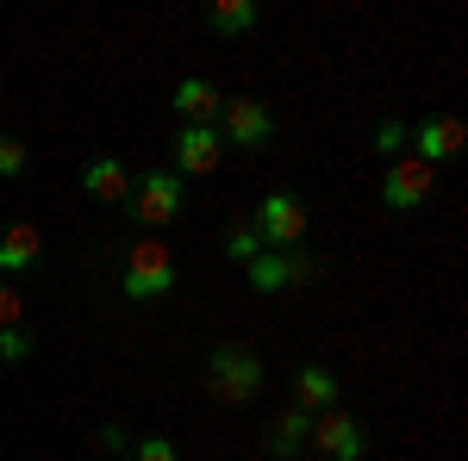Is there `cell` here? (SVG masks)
Segmentation results:
<instances>
[{"mask_svg":"<svg viewBox=\"0 0 468 461\" xmlns=\"http://www.w3.org/2000/svg\"><path fill=\"white\" fill-rule=\"evenodd\" d=\"M225 256H231V262H256V256H262V231H256V218H238V225L225 231Z\"/></svg>","mask_w":468,"mask_h":461,"instance_id":"obj_17","label":"cell"},{"mask_svg":"<svg viewBox=\"0 0 468 461\" xmlns=\"http://www.w3.org/2000/svg\"><path fill=\"white\" fill-rule=\"evenodd\" d=\"M256 387H262V361H256V350L225 343V350L207 355V393H213L218 405H244V399H256Z\"/></svg>","mask_w":468,"mask_h":461,"instance_id":"obj_2","label":"cell"},{"mask_svg":"<svg viewBox=\"0 0 468 461\" xmlns=\"http://www.w3.org/2000/svg\"><path fill=\"white\" fill-rule=\"evenodd\" d=\"M282 268H288V287L319 281V256H306V249H282Z\"/></svg>","mask_w":468,"mask_h":461,"instance_id":"obj_18","label":"cell"},{"mask_svg":"<svg viewBox=\"0 0 468 461\" xmlns=\"http://www.w3.org/2000/svg\"><path fill=\"white\" fill-rule=\"evenodd\" d=\"M37 256H44L37 231L32 225H13V231L0 237V275H26V268H37Z\"/></svg>","mask_w":468,"mask_h":461,"instance_id":"obj_13","label":"cell"},{"mask_svg":"<svg viewBox=\"0 0 468 461\" xmlns=\"http://www.w3.org/2000/svg\"><path fill=\"white\" fill-rule=\"evenodd\" d=\"M218 107H225V94H218L207 75H187L176 88V112L187 119V125H218Z\"/></svg>","mask_w":468,"mask_h":461,"instance_id":"obj_10","label":"cell"},{"mask_svg":"<svg viewBox=\"0 0 468 461\" xmlns=\"http://www.w3.org/2000/svg\"><path fill=\"white\" fill-rule=\"evenodd\" d=\"M6 324H26V299H19V287L0 281V330H6Z\"/></svg>","mask_w":468,"mask_h":461,"instance_id":"obj_21","label":"cell"},{"mask_svg":"<svg viewBox=\"0 0 468 461\" xmlns=\"http://www.w3.org/2000/svg\"><path fill=\"white\" fill-rule=\"evenodd\" d=\"M125 206H132V218L150 225V231H156V225H176L181 218V181L169 175V169H150V175H138V187H132Z\"/></svg>","mask_w":468,"mask_h":461,"instance_id":"obj_4","label":"cell"},{"mask_svg":"<svg viewBox=\"0 0 468 461\" xmlns=\"http://www.w3.org/2000/svg\"><path fill=\"white\" fill-rule=\"evenodd\" d=\"M218 156H225V143H218L213 125H181V131H176V162H181V175H213Z\"/></svg>","mask_w":468,"mask_h":461,"instance_id":"obj_8","label":"cell"},{"mask_svg":"<svg viewBox=\"0 0 468 461\" xmlns=\"http://www.w3.org/2000/svg\"><path fill=\"white\" fill-rule=\"evenodd\" d=\"M218 143L225 150H262V143L275 138V112L262 107V100H250V94H238V100H225L218 107Z\"/></svg>","mask_w":468,"mask_h":461,"instance_id":"obj_3","label":"cell"},{"mask_svg":"<svg viewBox=\"0 0 468 461\" xmlns=\"http://www.w3.org/2000/svg\"><path fill=\"white\" fill-rule=\"evenodd\" d=\"M399 143H406V125H399V119H381V125H375V150H381V156H394Z\"/></svg>","mask_w":468,"mask_h":461,"instance_id":"obj_22","label":"cell"},{"mask_svg":"<svg viewBox=\"0 0 468 461\" xmlns=\"http://www.w3.org/2000/svg\"><path fill=\"white\" fill-rule=\"evenodd\" d=\"M256 231H262V249H293L306 237V206H300V194H269L262 206H256Z\"/></svg>","mask_w":468,"mask_h":461,"instance_id":"obj_5","label":"cell"},{"mask_svg":"<svg viewBox=\"0 0 468 461\" xmlns=\"http://www.w3.org/2000/svg\"><path fill=\"white\" fill-rule=\"evenodd\" d=\"M256 19H262V6H256V0H213V6H207V26H213L218 37L250 32Z\"/></svg>","mask_w":468,"mask_h":461,"instance_id":"obj_15","label":"cell"},{"mask_svg":"<svg viewBox=\"0 0 468 461\" xmlns=\"http://www.w3.org/2000/svg\"><path fill=\"white\" fill-rule=\"evenodd\" d=\"M306 443H313L319 456H331V461H362L368 456V430H362L350 412H337V405L313 418V436H306Z\"/></svg>","mask_w":468,"mask_h":461,"instance_id":"obj_6","label":"cell"},{"mask_svg":"<svg viewBox=\"0 0 468 461\" xmlns=\"http://www.w3.org/2000/svg\"><path fill=\"white\" fill-rule=\"evenodd\" d=\"M26 169H32V150H26L19 138H0V175H6V181H19Z\"/></svg>","mask_w":468,"mask_h":461,"instance_id":"obj_19","label":"cell"},{"mask_svg":"<svg viewBox=\"0 0 468 461\" xmlns=\"http://www.w3.org/2000/svg\"><path fill=\"white\" fill-rule=\"evenodd\" d=\"M293 405L313 418V412H331L337 405V374L331 368H319V361H306L300 374H293Z\"/></svg>","mask_w":468,"mask_h":461,"instance_id":"obj_11","label":"cell"},{"mask_svg":"<svg viewBox=\"0 0 468 461\" xmlns=\"http://www.w3.org/2000/svg\"><path fill=\"white\" fill-rule=\"evenodd\" d=\"M437 187V169L431 162H419V156H394L388 162V181H381V200L394 206V213H412V206H425Z\"/></svg>","mask_w":468,"mask_h":461,"instance_id":"obj_7","label":"cell"},{"mask_svg":"<svg viewBox=\"0 0 468 461\" xmlns=\"http://www.w3.org/2000/svg\"><path fill=\"white\" fill-rule=\"evenodd\" d=\"M138 461H181V449L169 436H144V443H138Z\"/></svg>","mask_w":468,"mask_h":461,"instance_id":"obj_23","label":"cell"},{"mask_svg":"<svg viewBox=\"0 0 468 461\" xmlns=\"http://www.w3.org/2000/svg\"><path fill=\"white\" fill-rule=\"evenodd\" d=\"M26 355H32L26 324H6V330H0V361H26Z\"/></svg>","mask_w":468,"mask_h":461,"instance_id":"obj_20","label":"cell"},{"mask_svg":"<svg viewBox=\"0 0 468 461\" xmlns=\"http://www.w3.org/2000/svg\"><path fill=\"white\" fill-rule=\"evenodd\" d=\"M412 138H419V162H431V169H437V162H450V156L468 143V125H463V119H450V112H437V119H425V125L412 131Z\"/></svg>","mask_w":468,"mask_h":461,"instance_id":"obj_9","label":"cell"},{"mask_svg":"<svg viewBox=\"0 0 468 461\" xmlns=\"http://www.w3.org/2000/svg\"><path fill=\"white\" fill-rule=\"evenodd\" d=\"M244 268H250V287H256V293H282V287H288L282 249H262V256H256V262H244Z\"/></svg>","mask_w":468,"mask_h":461,"instance_id":"obj_16","label":"cell"},{"mask_svg":"<svg viewBox=\"0 0 468 461\" xmlns=\"http://www.w3.org/2000/svg\"><path fill=\"white\" fill-rule=\"evenodd\" d=\"M176 281H181L176 249L163 237L132 244V256H125V299H163V293H176Z\"/></svg>","mask_w":468,"mask_h":461,"instance_id":"obj_1","label":"cell"},{"mask_svg":"<svg viewBox=\"0 0 468 461\" xmlns=\"http://www.w3.org/2000/svg\"><path fill=\"white\" fill-rule=\"evenodd\" d=\"M81 187H88L94 200H107V206H125V200H132V175H125L112 156H94V162L81 169Z\"/></svg>","mask_w":468,"mask_h":461,"instance_id":"obj_12","label":"cell"},{"mask_svg":"<svg viewBox=\"0 0 468 461\" xmlns=\"http://www.w3.org/2000/svg\"><path fill=\"white\" fill-rule=\"evenodd\" d=\"M306 436H313V418H306L300 405H288V412L269 424V456H282V461L300 456V449H306Z\"/></svg>","mask_w":468,"mask_h":461,"instance_id":"obj_14","label":"cell"}]
</instances>
